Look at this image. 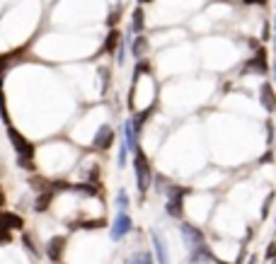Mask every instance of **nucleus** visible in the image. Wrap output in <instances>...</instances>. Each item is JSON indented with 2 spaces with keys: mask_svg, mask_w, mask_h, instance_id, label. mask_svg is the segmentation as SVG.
I'll list each match as a JSON object with an SVG mask.
<instances>
[{
  "mask_svg": "<svg viewBox=\"0 0 276 264\" xmlns=\"http://www.w3.org/2000/svg\"><path fill=\"white\" fill-rule=\"evenodd\" d=\"M8 139H10V143H13L15 151H17V160H20V165L34 170V165H32V160H34V146H32L20 131H15V128H8Z\"/></svg>",
  "mask_w": 276,
  "mask_h": 264,
  "instance_id": "1",
  "label": "nucleus"
},
{
  "mask_svg": "<svg viewBox=\"0 0 276 264\" xmlns=\"http://www.w3.org/2000/svg\"><path fill=\"white\" fill-rule=\"evenodd\" d=\"M133 170H136V182H138V192L141 196L148 194V187L153 182V172H151V165H148V158L143 153V148H138L133 153Z\"/></svg>",
  "mask_w": 276,
  "mask_h": 264,
  "instance_id": "2",
  "label": "nucleus"
},
{
  "mask_svg": "<svg viewBox=\"0 0 276 264\" xmlns=\"http://www.w3.org/2000/svg\"><path fill=\"white\" fill-rule=\"evenodd\" d=\"M165 194H167V204H165L167 216L182 218V213H184V196L189 194V189H184V187H170Z\"/></svg>",
  "mask_w": 276,
  "mask_h": 264,
  "instance_id": "3",
  "label": "nucleus"
},
{
  "mask_svg": "<svg viewBox=\"0 0 276 264\" xmlns=\"http://www.w3.org/2000/svg\"><path fill=\"white\" fill-rule=\"evenodd\" d=\"M133 230V221H131V216L126 213V211H119L116 213V218H114V223H111V230H109V235L114 242H119L124 235H128Z\"/></svg>",
  "mask_w": 276,
  "mask_h": 264,
  "instance_id": "4",
  "label": "nucleus"
},
{
  "mask_svg": "<svg viewBox=\"0 0 276 264\" xmlns=\"http://www.w3.org/2000/svg\"><path fill=\"white\" fill-rule=\"evenodd\" d=\"M180 233H182V240H184V245L189 247V252L196 250L199 245H204V233H201L199 228L189 225V223H182Z\"/></svg>",
  "mask_w": 276,
  "mask_h": 264,
  "instance_id": "5",
  "label": "nucleus"
},
{
  "mask_svg": "<svg viewBox=\"0 0 276 264\" xmlns=\"http://www.w3.org/2000/svg\"><path fill=\"white\" fill-rule=\"evenodd\" d=\"M111 143H114V128L109 124H102L99 131L95 134V139H92V148L95 151H109Z\"/></svg>",
  "mask_w": 276,
  "mask_h": 264,
  "instance_id": "6",
  "label": "nucleus"
},
{
  "mask_svg": "<svg viewBox=\"0 0 276 264\" xmlns=\"http://www.w3.org/2000/svg\"><path fill=\"white\" fill-rule=\"evenodd\" d=\"M249 70H254V73H259V75H266V73H269V66H266V54H264V51H257V56H252L247 63H245L242 73H249Z\"/></svg>",
  "mask_w": 276,
  "mask_h": 264,
  "instance_id": "7",
  "label": "nucleus"
},
{
  "mask_svg": "<svg viewBox=\"0 0 276 264\" xmlns=\"http://www.w3.org/2000/svg\"><path fill=\"white\" fill-rule=\"evenodd\" d=\"M63 247H66V237L63 235L51 237V240L46 242V257H49L51 262H58V259L63 257Z\"/></svg>",
  "mask_w": 276,
  "mask_h": 264,
  "instance_id": "8",
  "label": "nucleus"
},
{
  "mask_svg": "<svg viewBox=\"0 0 276 264\" xmlns=\"http://www.w3.org/2000/svg\"><path fill=\"white\" fill-rule=\"evenodd\" d=\"M259 102H262V107L269 114L276 111V92L271 87V83H262V87H259Z\"/></svg>",
  "mask_w": 276,
  "mask_h": 264,
  "instance_id": "9",
  "label": "nucleus"
},
{
  "mask_svg": "<svg viewBox=\"0 0 276 264\" xmlns=\"http://www.w3.org/2000/svg\"><path fill=\"white\" fill-rule=\"evenodd\" d=\"M138 136H141V131L133 126L131 119H126V121H124V143L128 146V151H131V153H136L138 148H141V146H138Z\"/></svg>",
  "mask_w": 276,
  "mask_h": 264,
  "instance_id": "10",
  "label": "nucleus"
},
{
  "mask_svg": "<svg viewBox=\"0 0 276 264\" xmlns=\"http://www.w3.org/2000/svg\"><path fill=\"white\" fill-rule=\"evenodd\" d=\"M151 240H153V250H155V257H158V264H170L165 240L160 237V233H158V230H151Z\"/></svg>",
  "mask_w": 276,
  "mask_h": 264,
  "instance_id": "11",
  "label": "nucleus"
},
{
  "mask_svg": "<svg viewBox=\"0 0 276 264\" xmlns=\"http://www.w3.org/2000/svg\"><path fill=\"white\" fill-rule=\"evenodd\" d=\"M208 262H216V257H213L211 247H206V245H199L196 250L189 252V264H208Z\"/></svg>",
  "mask_w": 276,
  "mask_h": 264,
  "instance_id": "12",
  "label": "nucleus"
},
{
  "mask_svg": "<svg viewBox=\"0 0 276 264\" xmlns=\"http://www.w3.org/2000/svg\"><path fill=\"white\" fill-rule=\"evenodd\" d=\"M126 264H155V252H148V250H141V252H133Z\"/></svg>",
  "mask_w": 276,
  "mask_h": 264,
  "instance_id": "13",
  "label": "nucleus"
},
{
  "mask_svg": "<svg viewBox=\"0 0 276 264\" xmlns=\"http://www.w3.org/2000/svg\"><path fill=\"white\" fill-rule=\"evenodd\" d=\"M54 194H56L54 189H46V192H42V196H39V199L34 201V211L44 213V211H46V206H49V201L54 199Z\"/></svg>",
  "mask_w": 276,
  "mask_h": 264,
  "instance_id": "14",
  "label": "nucleus"
},
{
  "mask_svg": "<svg viewBox=\"0 0 276 264\" xmlns=\"http://www.w3.org/2000/svg\"><path fill=\"white\" fill-rule=\"evenodd\" d=\"M146 49H148L146 37H136V39H133V44H131V54L136 56V58H141V56L146 54Z\"/></svg>",
  "mask_w": 276,
  "mask_h": 264,
  "instance_id": "15",
  "label": "nucleus"
},
{
  "mask_svg": "<svg viewBox=\"0 0 276 264\" xmlns=\"http://www.w3.org/2000/svg\"><path fill=\"white\" fill-rule=\"evenodd\" d=\"M116 46H119V32L111 29L109 34H107V42H104V49H102V51H104V54H111Z\"/></svg>",
  "mask_w": 276,
  "mask_h": 264,
  "instance_id": "16",
  "label": "nucleus"
},
{
  "mask_svg": "<svg viewBox=\"0 0 276 264\" xmlns=\"http://www.w3.org/2000/svg\"><path fill=\"white\" fill-rule=\"evenodd\" d=\"M0 221L5 223L10 230H13V228H22V218L15 216V213H0Z\"/></svg>",
  "mask_w": 276,
  "mask_h": 264,
  "instance_id": "17",
  "label": "nucleus"
},
{
  "mask_svg": "<svg viewBox=\"0 0 276 264\" xmlns=\"http://www.w3.org/2000/svg\"><path fill=\"white\" fill-rule=\"evenodd\" d=\"M141 29H143V10L136 8V13H133V22H131V32H133V34H141Z\"/></svg>",
  "mask_w": 276,
  "mask_h": 264,
  "instance_id": "18",
  "label": "nucleus"
},
{
  "mask_svg": "<svg viewBox=\"0 0 276 264\" xmlns=\"http://www.w3.org/2000/svg\"><path fill=\"white\" fill-rule=\"evenodd\" d=\"M116 163H119V167H126V163H128V146H126V143L119 146V158H116Z\"/></svg>",
  "mask_w": 276,
  "mask_h": 264,
  "instance_id": "19",
  "label": "nucleus"
},
{
  "mask_svg": "<svg viewBox=\"0 0 276 264\" xmlns=\"http://www.w3.org/2000/svg\"><path fill=\"white\" fill-rule=\"evenodd\" d=\"M116 206H119V211H126V206H128V194H126V189H119V194H116Z\"/></svg>",
  "mask_w": 276,
  "mask_h": 264,
  "instance_id": "20",
  "label": "nucleus"
},
{
  "mask_svg": "<svg viewBox=\"0 0 276 264\" xmlns=\"http://www.w3.org/2000/svg\"><path fill=\"white\" fill-rule=\"evenodd\" d=\"M5 242H10V228L0 221V245H5Z\"/></svg>",
  "mask_w": 276,
  "mask_h": 264,
  "instance_id": "21",
  "label": "nucleus"
},
{
  "mask_svg": "<svg viewBox=\"0 0 276 264\" xmlns=\"http://www.w3.org/2000/svg\"><path fill=\"white\" fill-rule=\"evenodd\" d=\"M271 201H274V194H269L266 199H264V206H262V218H266L269 216V206H271Z\"/></svg>",
  "mask_w": 276,
  "mask_h": 264,
  "instance_id": "22",
  "label": "nucleus"
},
{
  "mask_svg": "<svg viewBox=\"0 0 276 264\" xmlns=\"http://www.w3.org/2000/svg\"><path fill=\"white\" fill-rule=\"evenodd\" d=\"M10 61H13L10 56H0V83H3V73H5V68H8Z\"/></svg>",
  "mask_w": 276,
  "mask_h": 264,
  "instance_id": "23",
  "label": "nucleus"
},
{
  "mask_svg": "<svg viewBox=\"0 0 276 264\" xmlns=\"http://www.w3.org/2000/svg\"><path fill=\"white\" fill-rule=\"evenodd\" d=\"M99 75H102V90H107V80H109V75H107V68H99Z\"/></svg>",
  "mask_w": 276,
  "mask_h": 264,
  "instance_id": "24",
  "label": "nucleus"
},
{
  "mask_svg": "<svg viewBox=\"0 0 276 264\" xmlns=\"http://www.w3.org/2000/svg\"><path fill=\"white\" fill-rule=\"evenodd\" d=\"M266 257H269V259H274L276 257V242H271V245L266 247Z\"/></svg>",
  "mask_w": 276,
  "mask_h": 264,
  "instance_id": "25",
  "label": "nucleus"
},
{
  "mask_svg": "<svg viewBox=\"0 0 276 264\" xmlns=\"http://www.w3.org/2000/svg\"><path fill=\"white\" fill-rule=\"evenodd\" d=\"M116 54H119V56H116V63H124V61H126V51H124V46H119V51H116Z\"/></svg>",
  "mask_w": 276,
  "mask_h": 264,
  "instance_id": "26",
  "label": "nucleus"
},
{
  "mask_svg": "<svg viewBox=\"0 0 276 264\" xmlns=\"http://www.w3.org/2000/svg\"><path fill=\"white\" fill-rule=\"evenodd\" d=\"M266 134H269L266 139H269V141H274V126H271V121H266Z\"/></svg>",
  "mask_w": 276,
  "mask_h": 264,
  "instance_id": "27",
  "label": "nucleus"
},
{
  "mask_svg": "<svg viewBox=\"0 0 276 264\" xmlns=\"http://www.w3.org/2000/svg\"><path fill=\"white\" fill-rule=\"evenodd\" d=\"M271 158H274V155H271V151H269V153H266V155H262V160H259V163H269Z\"/></svg>",
  "mask_w": 276,
  "mask_h": 264,
  "instance_id": "28",
  "label": "nucleus"
},
{
  "mask_svg": "<svg viewBox=\"0 0 276 264\" xmlns=\"http://www.w3.org/2000/svg\"><path fill=\"white\" fill-rule=\"evenodd\" d=\"M247 3H257V5H264L266 0H247Z\"/></svg>",
  "mask_w": 276,
  "mask_h": 264,
  "instance_id": "29",
  "label": "nucleus"
},
{
  "mask_svg": "<svg viewBox=\"0 0 276 264\" xmlns=\"http://www.w3.org/2000/svg\"><path fill=\"white\" fill-rule=\"evenodd\" d=\"M247 264H257V257H249V262Z\"/></svg>",
  "mask_w": 276,
  "mask_h": 264,
  "instance_id": "30",
  "label": "nucleus"
},
{
  "mask_svg": "<svg viewBox=\"0 0 276 264\" xmlns=\"http://www.w3.org/2000/svg\"><path fill=\"white\" fill-rule=\"evenodd\" d=\"M216 264H225V262H221V259H216Z\"/></svg>",
  "mask_w": 276,
  "mask_h": 264,
  "instance_id": "31",
  "label": "nucleus"
},
{
  "mask_svg": "<svg viewBox=\"0 0 276 264\" xmlns=\"http://www.w3.org/2000/svg\"><path fill=\"white\" fill-rule=\"evenodd\" d=\"M274 264H276V262H274Z\"/></svg>",
  "mask_w": 276,
  "mask_h": 264,
  "instance_id": "32",
  "label": "nucleus"
}]
</instances>
